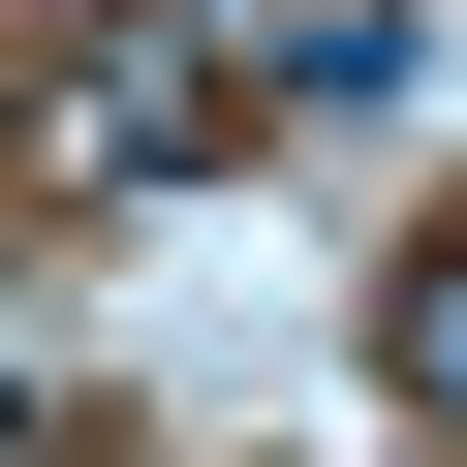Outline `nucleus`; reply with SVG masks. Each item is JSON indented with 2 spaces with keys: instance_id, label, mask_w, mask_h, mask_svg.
Returning a JSON list of instances; mask_svg holds the SVG:
<instances>
[{
  "instance_id": "7ed1b4c3",
  "label": "nucleus",
  "mask_w": 467,
  "mask_h": 467,
  "mask_svg": "<svg viewBox=\"0 0 467 467\" xmlns=\"http://www.w3.org/2000/svg\"><path fill=\"white\" fill-rule=\"evenodd\" d=\"M374 374H405V436H467V218H436L405 281H374Z\"/></svg>"
},
{
  "instance_id": "f257e3e1",
  "label": "nucleus",
  "mask_w": 467,
  "mask_h": 467,
  "mask_svg": "<svg viewBox=\"0 0 467 467\" xmlns=\"http://www.w3.org/2000/svg\"><path fill=\"white\" fill-rule=\"evenodd\" d=\"M218 63H250V125H405L436 0H218Z\"/></svg>"
},
{
  "instance_id": "f03ea898",
  "label": "nucleus",
  "mask_w": 467,
  "mask_h": 467,
  "mask_svg": "<svg viewBox=\"0 0 467 467\" xmlns=\"http://www.w3.org/2000/svg\"><path fill=\"white\" fill-rule=\"evenodd\" d=\"M218 125H250V63H218V32H125V63H94V187H187Z\"/></svg>"
}]
</instances>
